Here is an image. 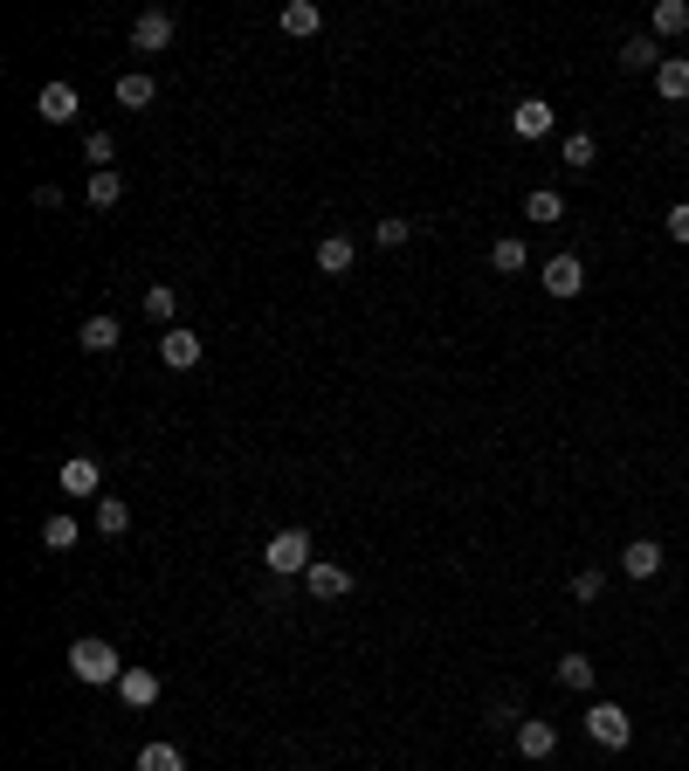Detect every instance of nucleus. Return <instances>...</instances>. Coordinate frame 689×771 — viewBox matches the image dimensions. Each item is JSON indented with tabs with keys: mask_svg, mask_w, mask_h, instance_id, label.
<instances>
[{
	"mask_svg": "<svg viewBox=\"0 0 689 771\" xmlns=\"http://www.w3.org/2000/svg\"><path fill=\"white\" fill-rule=\"evenodd\" d=\"M70 675H76V682H90V689H104V682H118V675H124V661H118L111 641L83 634V641H70Z\"/></svg>",
	"mask_w": 689,
	"mask_h": 771,
	"instance_id": "nucleus-1",
	"label": "nucleus"
},
{
	"mask_svg": "<svg viewBox=\"0 0 689 771\" xmlns=\"http://www.w3.org/2000/svg\"><path fill=\"white\" fill-rule=\"evenodd\" d=\"M263 565L276 571V579H304V571L317 565V544H311V531H276V538L263 544Z\"/></svg>",
	"mask_w": 689,
	"mask_h": 771,
	"instance_id": "nucleus-2",
	"label": "nucleus"
},
{
	"mask_svg": "<svg viewBox=\"0 0 689 771\" xmlns=\"http://www.w3.org/2000/svg\"><path fill=\"white\" fill-rule=\"evenodd\" d=\"M587 737L600 751H628L634 744V716L620 710V702H587Z\"/></svg>",
	"mask_w": 689,
	"mask_h": 771,
	"instance_id": "nucleus-3",
	"label": "nucleus"
},
{
	"mask_svg": "<svg viewBox=\"0 0 689 771\" xmlns=\"http://www.w3.org/2000/svg\"><path fill=\"white\" fill-rule=\"evenodd\" d=\"M537 282H545L552 297H579V290H587V262H579V255L566 249V255H552L545 269H537Z\"/></svg>",
	"mask_w": 689,
	"mask_h": 771,
	"instance_id": "nucleus-4",
	"label": "nucleus"
},
{
	"mask_svg": "<svg viewBox=\"0 0 689 771\" xmlns=\"http://www.w3.org/2000/svg\"><path fill=\"white\" fill-rule=\"evenodd\" d=\"M62 496H104V461L97 455H70L62 461Z\"/></svg>",
	"mask_w": 689,
	"mask_h": 771,
	"instance_id": "nucleus-5",
	"label": "nucleus"
},
{
	"mask_svg": "<svg viewBox=\"0 0 689 771\" xmlns=\"http://www.w3.org/2000/svg\"><path fill=\"white\" fill-rule=\"evenodd\" d=\"M166 41H172V14H166V8H145V14L132 21V49H138V56H159Z\"/></svg>",
	"mask_w": 689,
	"mask_h": 771,
	"instance_id": "nucleus-6",
	"label": "nucleus"
},
{
	"mask_svg": "<svg viewBox=\"0 0 689 771\" xmlns=\"http://www.w3.org/2000/svg\"><path fill=\"white\" fill-rule=\"evenodd\" d=\"M517 751H524V758H552L558 751V723L552 716H524V723H517Z\"/></svg>",
	"mask_w": 689,
	"mask_h": 771,
	"instance_id": "nucleus-7",
	"label": "nucleus"
},
{
	"mask_svg": "<svg viewBox=\"0 0 689 771\" xmlns=\"http://www.w3.org/2000/svg\"><path fill=\"white\" fill-rule=\"evenodd\" d=\"M304 586H311V600H344V592H352V571L331 565V558H317V565L304 571Z\"/></svg>",
	"mask_w": 689,
	"mask_h": 771,
	"instance_id": "nucleus-8",
	"label": "nucleus"
},
{
	"mask_svg": "<svg viewBox=\"0 0 689 771\" xmlns=\"http://www.w3.org/2000/svg\"><path fill=\"white\" fill-rule=\"evenodd\" d=\"M201 330H166V338H159V359L172 365V372H186V365H201Z\"/></svg>",
	"mask_w": 689,
	"mask_h": 771,
	"instance_id": "nucleus-9",
	"label": "nucleus"
},
{
	"mask_svg": "<svg viewBox=\"0 0 689 771\" xmlns=\"http://www.w3.org/2000/svg\"><path fill=\"white\" fill-rule=\"evenodd\" d=\"M118 696H124V710H153V702H159V675L153 668H124Z\"/></svg>",
	"mask_w": 689,
	"mask_h": 771,
	"instance_id": "nucleus-10",
	"label": "nucleus"
},
{
	"mask_svg": "<svg viewBox=\"0 0 689 771\" xmlns=\"http://www.w3.org/2000/svg\"><path fill=\"white\" fill-rule=\"evenodd\" d=\"M662 558H669V551H662L655 538H634L628 551H620V571H628V579H655V571H662Z\"/></svg>",
	"mask_w": 689,
	"mask_h": 771,
	"instance_id": "nucleus-11",
	"label": "nucleus"
},
{
	"mask_svg": "<svg viewBox=\"0 0 689 771\" xmlns=\"http://www.w3.org/2000/svg\"><path fill=\"white\" fill-rule=\"evenodd\" d=\"M35 110H41V124H70L76 118V91H70V83H41Z\"/></svg>",
	"mask_w": 689,
	"mask_h": 771,
	"instance_id": "nucleus-12",
	"label": "nucleus"
},
{
	"mask_svg": "<svg viewBox=\"0 0 689 771\" xmlns=\"http://www.w3.org/2000/svg\"><path fill=\"white\" fill-rule=\"evenodd\" d=\"M510 131H517V138H545V131H552V104L545 97H524V104L510 110Z\"/></svg>",
	"mask_w": 689,
	"mask_h": 771,
	"instance_id": "nucleus-13",
	"label": "nucleus"
},
{
	"mask_svg": "<svg viewBox=\"0 0 689 771\" xmlns=\"http://www.w3.org/2000/svg\"><path fill=\"white\" fill-rule=\"evenodd\" d=\"M352 262H359L352 234H325V241H317V269H325V276H352Z\"/></svg>",
	"mask_w": 689,
	"mask_h": 771,
	"instance_id": "nucleus-14",
	"label": "nucleus"
},
{
	"mask_svg": "<svg viewBox=\"0 0 689 771\" xmlns=\"http://www.w3.org/2000/svg\"><path fill=\"white\" fill-rule=\"evenodd\" d=\"M655 91L669 97V104H682V97H689V56H662V70H655Z\"/></svg>",
	"mask_w": 689,
	"mask_h": 771,
	"instance_id": "nucleus-15",
	"label": "nucleus"
},
{
	"mask_svg": "<svg viewBox=\"0 0 689 771\" xmlns=\"http://www.w3.org/2000/svg\"><path fill=\"white\" fill-rule=\"evenodd\" d=\"M558 682H566V689L572 696H593V654H558Z\"/></svg>",
	"mask_w": 689,
	"mask_h": 771,
	"instance_id": "nucleus-16",
	"label": "nucleus"
},
{
	"mask_svg": "<svg viewBox=\"0 0 689 771\" xmlns=\"http://www.w3.org/2000/svg\"><path fill=\"white\" fill-rule=\"evenodd\" d=\"M489 269H497V276H524V269H531V249H524L517 234H504L497 249H489Z\"/></svg>",
	"mask_w": 689,
	"mask_h": 771,
	"instance_id": "nucleus-17",
	"label": "nucleus"
},
{
	"mask_svg": "<svg viewBox=\"0 0 689 771\" xmlns=\"http://www.w3.org/2000/svg\"><path fill=\"white\" fill-rule=\"evenodd\" d=\"M620 70H662L655 35H628V41H620Z\"/></svg>",
	"mask_w": 689,
	"mask_h": 771,
	"instance_id": "nucleus-18",
	"label": "nucleus"
},
{
	"mask_svg": "<svg viewBox=\"0 0 689 771\" xmlns=\"http://www.w3.org/2000/svg\"><path fill=\"white\" fill-rule=\"evenodd\" d=\"M325 28V8H317V0H290L283 8V35H317Z\"/></svg>",
	"mask_w": 689,
	"mask_h": 771,
	"instance_id": "nucleus-19",
	"label": "nucleus"
},
{
	"mask_svg": "<svg viewBox=\"0 0 689 771\" xmlns=\"http://www.w3.org/2000/svg\"><path fill=\"white\" fill-rule=\"evenodd\" d=\"M118 338H124L118 317H90V324L76 330V345H83V351H118Z\"/></svg>",
	"mask_w": 689,
	"mask_h": 771,
	"instance_id": "nucleus-20",
	"label": "nucleus"
},
{
	"mask_svg": "<svg viewBox=\"0 0 689 771\" xmlns=\"http://www.w3.org/2000/svg\"><path fill=\"white\" fill-rule=\"evenodd\" d=\"M682 28H689V8H682V0H655L649 35H682Z\"/></svg>",
	"mask_w": 689,
	"mask_h": 771,
	"instance_id": "nucleus-21",
	"label": "nucleus"
},
{
	"mask_svg": "<svg viewBox=\"0 0 689 771\" xmlns=\"http://www.w3.org/2000/svg\"><path fill=\"white\" fill-rule=\"evenodd\" d=\"M407 241H414V220H400V214L373 220V249H407Z\"/></svg>",
	"mask_w": 689,
	"mask_h": 771,
	"instance_id": "nucleus-22",
	"label": "nucleus"
},
{
	"mask_svg": "<svg viewBox=\"0 0 689 771\" xmlns=\"http://www.w3.org/2000/svg\"><path fill=\"white\" fill-rule=\"evenodd\" d=\"M524 220H566V201H558L552 186H531L524 193Z\"/></svg>",
	"mask_w": 689,
	"mask_h": 771,
	"instance_id": "nucleus-23",
	"label": "nucleus"
},
{
	"mask_svg": "<svg viewBox=\"0 0 689 771\" xmlns=\"http://www.w3.org/2000/svg\"><path fill=\"white\" fill-rule=\"evenodd\" d=\"M97 531L104 538H124V531H132V510H124L118 496H97Z\"/></svg>",
	"mask_w": 689,
	"mask_h": 771,
	"instance_id": "nucleus-24",
	"label": "nucleus"
},
{
	"mask_svg": "<svg viewBox=\"0 0 689 771\" xmlns=\"http://www.w3.org/2000/svg\"><path fill=\"white\" fill-rule=\"evenodd\" d=\"M593 131H572V138H566V152H558V159H566V172H593Z\"/></svg>",
	"mask_w": 689,
	"mask_h": 771,
	"instance_id": "nucleus-25",
	"label": "nucleus"
},
{
	"mask_svg": "<svg viewBox=\"0 0 689 771\" xmlns=\"http://www.w3.org/2000/svg\"><path fill=\"white\" fill-rule=\"evenodd\" d=\"M118 104H124V110H145V104H153V76H145V70L118 76Z\"/></svg>",
	"mask_w": 689,
	"mask_h": 771,
	"instance_id": "nucleus-26",
	"label": "nucleus"
},
{
	"mask_svg": "<svg viewBox=\"0 0 689 771\" xmlns=\"http://www.w3.org/2000/svg\"><path fill=\"white\" fill-rule=\"evenodd\" d=\"M76 538H83V531H76V517H62V510H56L49 523H41V544H49V551H70Z\"/></svg>",
	"mask_w": 689,
	"mask_h": 771,
	"instance_id": "nucleus-27",
	"label": "nucleus"
},
{
	"mask_svg": "<svg viewBox=\"0 0 689 771\" xmlns=\"http://www.w3.org/2000/svg\"><path fill=\"white\" fill-rule=\"evenodd\" d=\"M83 159H90V172H111V159H118L111 131H90V138H83Z\"/></svg>",
	"mask_w": 689,
	"mask_h": 771,
	"instance_id": "nucleus-28",
	"label": "nucleus"
},
{
	"mask_svg": "<svg viewBox=\"0 0 689 771\" xmlns=\"http://www.w3.org/2000/svg\"><path fill=\"white\" fill-rule=\"evenodd\" d=\"M138 771H186V758L172 751V744H145V751H138Z\"/></svg>",
	"mask_w": 689,
	"mask_h": 771,
	"instance_id": "nucleus-29",
	"label": "nucleus"
},
{
	"mask_svg": "<svg viewBox=\"0 0 689 771\" xmlns=\"http://www.w3.org/2000/svg\"><path fill=\"white\" fill-rule=\"evenodd\" d=\"M124 201V180L118 172H90V207H118Z\"/></svg>",
	"mask_w": 689,
	"mask_h": 771,
	"instance_id": "nucleus-30",
	"label": "nucleus"
},
{
	"mask_svg": "<svg viewBox=\"0 0 689 771\" xmlns=\"http://www.w3.org/2000/svg\"><path fill=\"white\" fill-rule=\"evenodd\" d=\"M172 311H180V297H172L166 282H153V290H145V317H153V324H172Z\"/></svg>",
	"mask_w": 689,
	"mask_h": 771,
	"instance_id": "nucleus-31",
	"label": "nucleus"
},
{
	"mask_svg": "<svg viewBox=\"0 0 689 771\" xmlns=\"http://www.w3.org/2000/svg\"><path fill=\"white\" fill-rule=\"evenodd\" d=\"M600 592H607V571H600V565H593V571H572V600H579V606H593Z\"/></svg>",
	"mask_w": 689,
	"mask_h": 771,
	"instance_id": "nucleus-32",
	"label": "nucleus"
},
{
	"mask_svg": "<svg viewBox=\"0 0 689 771\" xmlns=\"http://www.w3.org/2000/svg\"><path fill=\"white\" fill-rule=\"evenodd\" d=\"M669 241H689V201L669 207Z\"/></svg>",
	"mask_w": 689,
	"mask_h": 771,
	"instance_id": "nucleus-33",
	"label": "nucleus"
},
{
	"mask_svg": "<svg viewBox=\"0 0 689 771\" xmlns=\"http://www.w3.org/2000/svg\"><path fill=\"white\" fill-rule=\"evenodd\" d=\"M35 207H41V214H56V207H62V186L41 180V186H35Z\"/></svg>",
	"mask_w": 689,
	"mask_h": 771,
	"instance_id": "nucleus-34",
	"label": "nucleus"
}]
</instances>
